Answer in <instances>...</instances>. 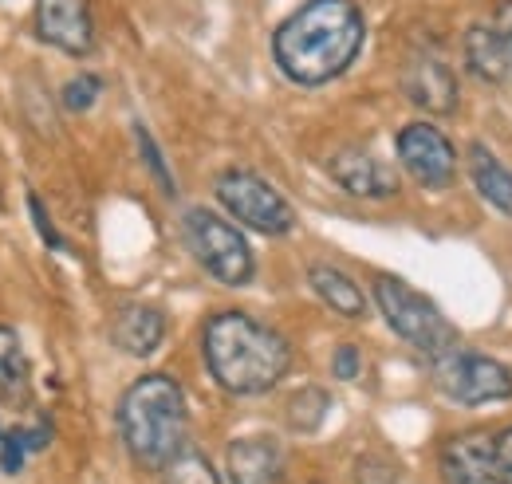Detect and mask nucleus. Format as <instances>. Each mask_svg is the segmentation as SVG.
<instances>
[{"mask_svg": "<svg viewBox=\"0 0 512 484\" xmlns=\"http://www.w3.org/2000/svg\"><path fill=\"white\" fill-rule=\"evenodd\" d=\"M367 20L355 0H304L272 36V56L296 87H323L359 60Z\"/></svg>", "mask_w": 512, "mask_h": 484, "instance_id": "nucleus-1", "label": "nucleus"}, {"mask_svg": "<svg viewBox=\"0 0 512 484\" xmlns=\"http://www.w3.org/2000/svg\"><path fill=\"white\" fill-rule=\"evenodd\" d=\"M201 359L225 394L256 398L288 378L292 347L276 327L249 311H217L201 331Z\"/></svg>", "mask_w": 512, "mask_h": 484, "instance_id": "nucleus-2", "label": "nucleus"}, {"mask_svg": "<svg viewBox=\"0 0 512 484\" xmlns=\"http://www.w3.org/2000/svg\"><path fill=\"white\" fill-rule=\"evenodd\" d=\"M190 406L178 378L154 370L134 378L119 398V437L130 461L146 473H166V465L186 449Z\"/></svg>", "mask_w": 512, "mask_h": 484, "instance_id": "nucleus-3", "label": "nucleus"}, {"mask_svg": "<svg viewBox=\"0 0 512 484\" xmlns=\"http://www.w3.org/2000/svg\"><path fill=\"white\" fill-rule=\"evenodd\" d=\"M182 237H186V248L193 252V260L225 288H245L253 284L256 276V256L245 233L225 221L221 213L213 209H186L182 217Z\"/></svg>", "mask_w": 512, "mask_h": 484, "instance_id": "nucleus-4", "label": "nucleus"}, {"mask_svg": "<svg viewBox=\"0 0 512 484\" xmlns=\"http://www.w3.org/2000/svg\"><path fill=\"white\" fill-rule=\"evenodd\" d=\"M375 303L383 311L386 327L406 339L414 351H422L426 359L446 355L453 347H461L457 327L438 311V303H430L422 292H414L410 284L394 280V276H379L375 280Z\"/></svg>", "mask_w": 512, "mask_h": 484, "instance_id": "nucleus-5", "label": "nucleus"}, {"mask_svg": "<svg viewBox=\"0 0 512 484\" xmlns=\"http://www.w3.org/2000/svg\"><path fill=\"white\" fill-rule=\"evenodd\" d=\"M213 193L221 201V209L241 221L245 229L253 233H264V237H288L296 229V209L288 205V197L276 189L272 182H264L253 170H221L217 182H213Z\"/></svg>", "mask_w": 512, "mask_h": 484, "instance_id": "nucleus-6", "label": "nucleus"}, {"mask_svg": "<svg viewBox=\"0 0 512 484\" xmlns=\"http://www.w3.org/2000/svg\"><path fill=\"white\" fill-rule=\"evenodd\" d=\"M438 469L446 484H512V425L449 437Z\"/></svg>", "mask_w": 512, "mask_h": 484, "instance_id": "nucleus-7", "label": "nucleus"}, {"mask_svg": "<svg viewBox=\"0 0 512 484\" xmlns=\"http://www.w3.org/2000/svg\"><path fill=\"white\" fill-rule=\"evenodd\" d=\"M430 374H434V386L457 406H485V402L512 398V366L477 355V351H465V347L434 355Z\"/></svg>", "mask_w": 512, "mask_h": 484, "instance_id": "nucleus-8", "label": "nucleus"}, {"mask_svg": "<svg viewBox=\"0 0 512 484\" xmlns=\"http://www.w3.org/2000/svg\"><path fill=\"white\" fill-rule=\"evenodd\" d=\"M394 150H398L402 170L422 185V189L442 193L457 178V150H453V142H449L434 122H410V126H402L398 138H394Z\"/></svg>", "mask_w": 512, "mask_h": 484, "instance_id": "nucleus-9", "label": "nucleus"}, {"mask_svg": "<svg viewBox=\"0 0 512 484\" xmlns=\"http://www.w3.org/2000/svg\"><path fill=\"white\" fill-rule=\"evenodd\" d=\"M36 36L64 52V56H91L95 52V20L87 0H36Z\"/></svg>", "mask_w": 512, "mask_h": 484, "instance_id": "nucleus-10", "label": "nucleus"}, {"mask_svg": "<svg viewBox=\"0 0 512 484\" xmlns=\"http://www.w3.org/2000/svg\"><path fill=\"white\" fill-rule=\"evenodd\" d=\"M327 170L351 197H363V201H386V197L398 193L394 170L386 162H379L371 150H359V146H347V150L331 154Z\"/></svg>", "mask_w": 512, "mask_h": 484, "instance_id": "nucleus-11", "label": "nucleus"}, {"mask_svg": "<svg viewBox=\"0 0 512 484\" xmlns=\"http://www.w3.org/2000/svg\"><path fill=\"white\" fill-rule=\"evenodd\" d=\"M402 91L418 111L453 115L457 111V75L438 56H418L402 71Z\"/></svg>", "mask_w": 512, "mask_h": 484, "instance_id": "nucleus-12", "label": "nucleus"}, {"mask_svg": "<svg viewBox=\"0 0 512 484\" xmlns=\"http://www.w3.org/2000/svg\"><path fill=\"white\" fill-rule=\"evenodd\" d=\"M166 339V315L154 303H127L115 311L111 343L130 359H150Z\"/></svg>", "mask_w": 512, "mask_h": 484, "instance_id": "nucleus-13", "label": "nucleus"}, {"mask_svg": "<svg viewBox=\"0 0 512 484\" xmlns=\"http://www.w3.org/2000/svg\"><path fill=\"white\" fill-rule=\"evenodd\" d=\"M225 465L233 484H276L284 477V449L276 437H241L229 445Z\"/></svg>", "mask_w": 512, "mask_h": 484, "instance_id": "nucleus-14", "label": "nucleus"}, {"mask_svg": "<svg viewBox=\"0 0 512 484\" xmlns=\"http://www.w3.org/2000/svg\"><path fill=\"white\" fill-rule=\"evenodd\" d=\"M465 67L481 79V83H505L512 71L505 36L497 32V24H473L465 32Z\"/></svg>", "mask_w": 512, "mask_h": 484, "instance_id": "nucleus-15", "label": "nucleus"}, {"mask_svg": "<svg viewBox=\"0 0 512 484\" xmlns=\"http://www.w3.org/2000/svg\"><path fill=\"white\" fill-rule=\"evenodd\" d=\"M308 284H312V292H316L335 315H343V319H363V315H367V296H363V288H359L347 272H339L335 264H312V268H308Z\"/></svg>", "mask_w": 512, "mask_h": 484, "instance_id": "nucleus-16", "label": "nucleus"}, {"mask_svg": "<svg viewBox=\"0 0 512 484\" xmlns=\"http://www.w3.org/2000/svg\"><path fill=\"white\" fill-rule=\"evenodd\" d=\"M469 178L497 213L512 217V170L481 142L469 146Z\"/></svg>", "mask_w": 512, "mask_h": 484, "instance_id": "nucleus-17", "label": "nucleus"}, {"mask_svg": "<svg viewBox=\"0 0 512 484\" xmlns=\"http://www.w3.org/2000/svg\"><path fill=\"white\" fill-rule=\"evenodd\" d=\"M32 386V366L20 347V335L12 327H0V398L4 402H24Z\"/></svg>", "mask_w": 512, "mask_h": 484, "instance_id": "nucleus-18", "label": "nucleus"}, {"mask_svg": "<svg viewBox=\"0 0 512 484\" xmlns=\"http://www.w3.org/2000/svg\"><path fill=\"white\" fill-rule=\"evenodd\" d=\"M52 445V425L36 422V425H16V429H4L0 437V473L16 477L24 469V461L32 453H44Z\"/></svg>", "mask_w": 512, "mask_h": 484, "instance_id": "nucleus-19", "label": "nucleus"}, {"mask_svg": "<svg viewBox=\"0 0 512 484\" xmlns=\"http://www.w3.org/2000/svg\"><path fill=\"white\" fill-rule=\"evenodd\" d=\"M327 410H331V398L323 394L320 386H304L292 402H288V425L296 433H316L327 422Z\"/></svg>", "mask_w": 512, "mask_h": 484, "instance_id": "nucleus-20", "label": "nucleus"}, {"mask_svg": "<svg viewBox=\"0 0 512 484\" xmlns=\"http://www.w3.org/2000/svg\"><path fill=\"white\" fill-rule=\"evenodd\" d=\"M162 484H221V477H217V469H213V461H209L205 453L182 449V453L166 465Z\"/></svg>", "mask_w": 512, "mask_h": 484, "instance_id": "nucleus-21", "label": "nucleus"}, {"mask_svg": "<svg viewBox=\"0 0 512 484\" xmlns=\"http://www.w3.org/2000/svg\"><path fill=\"white\" fill-rule=\"evenodd\" d=\"M99 95H103V79L91 75V71H83V75H75V79L64 83L60 103H64L71 115H83V111H91V107L99 103Z\"/></svg>", "mask_w": 512, "mask_h": 484, "instance_id": "nucleus-22", "label": "nucleus"}, {"mask_svg": "<svg viewBox=\"0 0 512 484\" xmlns=\"http://www.w3.org/2000/svg\"><path fill=\"white\" fill-rule=\"evenodd\" d=\"M134 138H138V150H142V162L150 166V174L158 178L162 185V193H174V178H170V170H166V162H162V154H158V146H154V138H150V130L138 122L134 126Z\"/></svg>", "mask_w": 512, "mask_h": 484, "instance_id": "nucleus-23", "label": "nucleus"}, {"mask_svg": "<svg viewBox=\"0 0 512 484\" xmlns=\"http://www.w3.org/2000/svg\"><path fill=\"white\" fill-rule=\"evenodd\" d=\"M28 213H32V225H36L40 241L48 244V248H56V252H67V241L60 237V229L52 225V217H48V209H44V201L36 193H28Z\"/></svg>", "mask_w": 512, "mask_h": 484, "instance_id": "nucleus-24", "label": "nucleus"}, {"mask_svg": "<svg viewBox=\"0 0 512 484\" xmlns=\"http://www.w3.org/2000/svg\"><path fill=\"white\" fill-rule=\"evenodd\" d=\"M355 484H398V469L386 457H359Z\"/></svg>", "mask_w": 512, "mask_h": 484, "instance_id": "nucleus-25", "label": "nucleus"}, {"mask_svg": "<svg viewBox=\"0 0 512 484\" xmlns=\"http://www.w3.org/2000/svg\"><path fill=\"white\" fill-rule=\"evenodd\" d=\"M359 370H363V355H359V347H355V343L335 347V355H331V374H335L339 382H355V378H359Z\"/></svg>", "mask_w": 512, "mask_h": 484, "instance_id": "nucleus-26", "label": "nucleus"}, {"mask_svg": "<svg viewBox=\"0 0 512 484\" xmlns=\"http://www.w3.org/2000/svg\"><path fill=\"white\" fill-rule=\"evenodd\" d=\"M497 32L505 36V48H509V60H512V0H501V8H497Z\"/></svg>", "mask_w": 512, "mask_h": 484, "instance_id": "nucleus-27", "label": "nucleus"}, {"mask_svg": "<svg viewBox=\"0 0 512 484\" xmlns=\"http://www.w3.org/2000/svg\"><path fill=\"white\" fill-rule=\"evenodd\" d=\"M0 437H4V425H0Z\"/></svg>", "mask_w": 512, "mask_h": 484, "instance_id": "nucleus-28", "label": "nucleus"}]
</instances>
